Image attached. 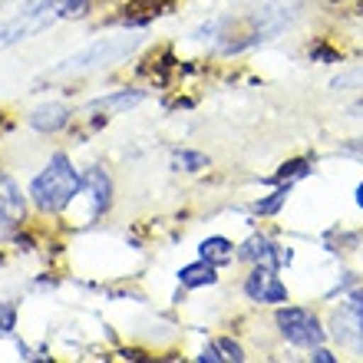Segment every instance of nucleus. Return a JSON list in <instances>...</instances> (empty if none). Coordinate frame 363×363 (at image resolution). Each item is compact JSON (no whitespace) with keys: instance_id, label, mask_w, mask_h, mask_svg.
<instances>
[{"instance_id":"7","label":"nucleus","mask_w":363,"mask_h":363,"mask_svg":"<svg viewBox=\"0 0 363 363\" xmlns=\"http://www.w3.org/2000/svg\"><path fill=\"white\" fill-rule=\"evenodd\" d=\"M241 261H251V264H264V268H284V264H291V251L281 248V245H274L271 238H264V235H255V238H248L245 245H241L238 251Z\"/></svg>"},{"instance_id":"25","label":"nucleus","mask_w":363,"mask_h":363,"mask_svg":"<svg viewBox=\"0 0 363 363\" xmlns=\"http://www.w3.org/2000/svg\"><path fill=\"white\" fill-rule=\"evenodd\" d=\"M350 113H354V116H363V99H360V103L350 106Z\"/></svg>"},{"instance_id":"10","label":"nucleus","mask_w":363,"mask_h":363,"mask_svg":"<svg viewBox=\"0 0 363 363\" xmlns=\"http://www.w3.org/2000/svg\"><path fill=\"white\" fill-rule=\"evenodd\" d=\"M23 221V195H20L13 185H4V195H0V235L10 228H17Z\"/></svg>"},{"instance_id":"13","label":"nucleus","mask_w":363,"mask_h":363,"mask_svg":"<svg viewBox=\"0 0 363 363\" xmlns=\"http://www.w3.org/2000/svg\"><path fill=\"white\" fill-rule=\"evenodd\" d=\"M199 255L205 261H211V264H228L235 258V245L228 238H221V235H211V238H205L199 245Z\"/></svg>"},{"instance_id":"6","label":"nucleus","mask_w":363,"mask_h":363,"mask_svg":"<svg viewBox=\"0 0 363 363\" xmlns=\"http://www.w3.org/2000/svg\"><path fill=\"white\" fill-rule=\"evenodd\" d=\"M245 294L255 304H287L284 281L274 274V268H264V264H255V271L245 281Z\"/></svg>"},{"instance_id":"24","label":"nucleus","mask_w":363,"mask_h":363,"mask_svg":"<svg viewBox=\"0 0 363 363\" xmlns=\"http://www.w3.org/2000/svg\"><path fill=\"white\" fill-rule=\"evenodd\" d=\"M344 152H350V155H363V139H354V143H347V145H344Z\"/></svg>"},{"instance_id":"16","label":"nucleus","mask_w":363,"mask_h":363,"mask_svg":"<svg viewBox=\"0 0 363 363\" xmlns=\"http://www.w3.org/2000/svg\"><path fill=\"white\" fill-rule=\"evenodd\" d=\"M307 169H311V162H307V159H294V162H284L281 169H277L274 182H294V179H304Z\"/></svg>"},{"instance_id":"18","label":"nucleus","mask_w":363,"mask_h":363,"mask_svg":"<svg viewBox=\"0 0 363 363\" xmlns=\"http://www.w3.org/2000/svg\"><path fill=\"white\" fill-rule=\"evenodd\" d=\"M350 86H363V67L350 69V73H344V77H337L330 83V89H350Z\"/></svg>"},{"instance_id":"15","label":"nucleus","mask_w":363,"mask_h":363,"mask_svg":"<svg viewBox=\"0 0 363 363\" xmlns=\"http://www.w3.org/2000/svg\"><path fill=\"white\" fill-rule=\"evenodd\" d=\"M287 195H291V182H281V189L277 191H271L268 199H261L258 205H255V211H258V215H274V211H281V205H284L287 201Z\"/></svg>"},{"instance_id":"22","label":"nucleus","mask_w":363,"mask_h":363,"mask_svg":"<svg viewBox=\"0 0 363 363\" xmlns=\"http://www.w3.org/2000/svg\"><path fill=\"white\" fill-rule=\"evenodd\" d=\"M314 360L317 363H337V357L330 354V350H324V347H317V350H314Z\"/></svg>"},{"instance_id":"20","label":"nucleus","mask_w":363,"mask_h":363,"mask_svg":"<svg viewBox=\"0 0 363 363\" xmlns=\"http://www.w3.org/2000/svg\"><path fill=\"white\" fill-rule=\"evenodd\" d=\"M218 350H221V360H235V363L245 360V354H241V347L235 344V340H228V337H225V340H218Z\"/></svg>"},{"instance_id":"5","label":"nucleus","mask_w":363,"mask_h":363,"mask_svg":"<svg viewBox=\"0 0 363 363\" xmlns=\"http://www.w3.org/2000/svg\"><path fill=\"white\" fill-rule=\"evenodd\" d=\"M277 330L287 344L294 347H320L324 344V327L307 307H281L277 311Z\"/></svg>"},{"instance_id":"1","label":"nucleus","mask_w":363,"mask_h":363,"mask_svg":"<svg viewBox=\"0 0 363 363\" xmlns=\"http://www.w3.org/2000/svg\"><path fill=\"white\" fill-rule=\"evenodd\" d=\"M79 191H83V175L73 169V162L67 155L57 152L47 162V169L33 179L30 199H33V205L40 211H63Z\"/></svg>"},{"instance_id":"23","label":"nucleus","mask_w":363,"mask_h":363,"mask_svg":"<svg viewBox=\"0 0 363 363\" xmlns=\"http://www.w3.org/2000/svg\"><path fill=\"white\" fill-rule=\"evenodd\" d=\"M311 57L314 60H337V53L334 50H327V47H317V50H311Z\"/></svg>"},{"instance_id":"11","label":"nucleus","mask_w":363,"mask_h":363,"mask_svg":"<svg viewBox=\"0 0 363 363\" xmlns=\"http://www.w3.org/2000/svg\"><path fill=\"white\" fill-rule=\"evenodd\" d=\"M143 103V93L139 89H119L113 96H99L86 109H96V113H125V109H133V106Z\"/></svg>"},{"instance_id":"3","label":"nucleus","mask_w":363,"mask_h":363,"mask_svg":"<svg viewBox=\"0 0 363 363\" xmlns=\"http://www.w3.org/2000/svg\"><path fill=\"white\" fill-rule=\"evenodd\" d=\"M297 0H271V4H264V7H258L255 13H248V33H245V40H228V43H221V53H241V50L248 47H258V43H264V40L277 37L281 30L291 23V20L297 17Z\"/></svg>"},{"instance_id":"21","label":"nucleus","mask_w":363,"mask_h":363,"mask_svg":"<svg viewBox=\"0 0 363 363\" xmlns=\"http://www.w3.org/2000/svg\"><path fill=\"white\" fill-rule=\"evenodd\" d=\"M201 363H221V354H218V344L215 347H205V350H201V357H199Z\"/></svg>"},{"instance_id":"14","label":"nucleus","mask_w":363,"mask_h":363,"mask_svg":"<svg viewBox=\"0 0 363 363\" xmlns=\"http://www.w3.org/2000/svg\"><path fill=\"white\" fill-rule=\"evenodd\" d=\"M172 165L179 169V172H201V169H208V155L191 152V149H182V152L172 155Z\"/></svg>"},{"instance_id":"8","label":"nucleus","mask_w":363,"mask_h":363,"mask_svg":"<svg viewBox=\"0 0 363 363\" xmlns=\"http://www.w3.org/2000/svg\"><path fill=\"white\" fill-rule=\"evenodd\" d=\"M69 119H73V109L63 103H47L30 113V125H33L37 133H60Z\"/></svg>"},{"instance_id":"17","label":"nucleus","mask_w":363,"mask_h":363,"mask_svg":"<svg viewBox=\"0 0 363 363\" xmlns=\"http://www.w3.org/2000/svg\"><path fill=\"white\" fill-rule=\"evenodd\" d=\"M60 17H83L89 13V0H57Z\"/></svg>"},{"instance_id":"26","label":"nucleus","mask_w":363,"mask_h":363,"mask_svg":"<svg viewBox=\"0 0 363 363\" xmlns=\"http://www.w3.org/2000/svg\"><path fill=\"white\" fill-rule=\"evenodd\" d=\"M357 205H360V208H363V182H360V185H357Z\"/></svg>"},{"instance_id":"2","label":"nucleus","mask_w":363,"mask_h":363,"mask_svg":"<svg viewBox=\"0 0 363 363\" xmlns=\"http://www.w3.org/2000/svg\"><path fill=\"white\" fill-rule=\"evenodd\" d=\"M143 43V37H133V33H119V37H99L93 40L89 47L77 50L73 57H67L63 63L50 69V77H73V73H93V69H106L125 60L129 53H135V47Z\"/></svg>"},{"instance_id":"4","label":"nucleus","mask_w":363,"mask_h":363,"mask_svg":"<svg viewBox=\"0 0 363 363\" xmlns=\"http://www.w3.org/2000/svg\"><path fill=\"white\" fill-rule=\"evenodd\" d=\"M57 20H60V7H57V0H43V4H37V7L23 10L20 17L7 20V23H0V50L13 47V43H20V40L37 37L40 30L53 27Z\"/></svg>"},{"instance_id":"19","label":"nucleus","mask_w":363,"mask_h":363,"mask_svg":"<svg viewBox=\"0 0 363 363\" xmlns=\"http://www.w3.org/2000/svg\"><path fill=\"white\" fill-rule=\"evenodd\" d=\"M13 327H17V307L0 304V334H10Z\"/></svg>"},{"instance_id":"12","label":"nucleus","mask_w":363,"mask_h":363,"mask_svg":"<svg viewBox=\"0 0 363 363\" xmlns=\"http://www.w3.org/2000/svg\"><path fill=\"white\" fill-rule=\"evenodd\" d=\"M179 281L185 287H208L218 281V274H215V264L211 261H195V264H185V268L179 271Z\"/></svg>"},{"instance_id":"9","label":"nucleus","mask_w":363,"mask_h":363,"mask_svg":"<svg viewBox=\"0 0 363 363\" xmlns=\"http://www.w3.org/2000/svg\"><path fill=\"white\" fill-rule=\"evenodd\" d=\"M83 189H89L96 215L109 208V201H113V182H109V175H106L103 169H89V172L83 175Z\"/></svg>"}]
</instances>
